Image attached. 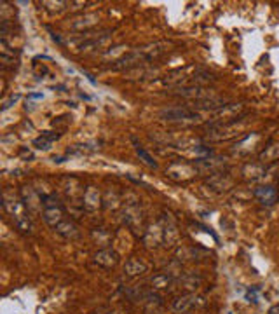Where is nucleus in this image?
Instances as JSON below:
<instances>
[{
  "label": "nucleus",
  "mask_w": 279,
  "mask_h": 314,
  "mask_svg": "<svg viewBox=\"0 0 279 314\" xmlns=\"http://www.w3.org/2000/svg\"><path fill=\"white\" fill-rule=\"evenodd\" d=\"M2 206L5 211L11 215V218L14 220V225L20 229L21 232L30 234L32 232V220H30V211L24 204L23 197L12 194V192L5 190L2 196Z\"/></svg>",
  "instance_id": "obj_1"
},
{
  "label": "nucleus",
  "mask_w": 279,
  "mask_h": 314,
  "mask_svg": "<svg viewBox=\"0 0 279 314\" xmlns=\"http://www.w3.org/2000/svg\"><path fill=\"white\" fill-rule=\"evenodd\" d=\"M42 197V216L47 225L56 229L61 222L66 220V211L56 194H44Z\"/></svg>",
  "instance_id": "obj_2"
},
{
  "label": "nucleus",
  "mask_w": 279,
  "mask_h": 314,
  "mask_svg": "<svg viewBox=\"0 0 279 314\" xmlns=\"http://www.w3.org/2000/svg\"><path fill=\"white\" fill-rule=\"evenodd\" d=\"M161 119L164 121H197L201 119V115L195 110H190V108H182V106H176V108H166V110L161 112Z\"/></svg>",
  "instance_id": "obj_3"
},
{
  "label": "nucleus",
  "mask_w": 279,
  "mask_h": 314,
  "mask_svg": "<svg viewBox=\"0 0 279 314\" xmlns=\"http://www.w3.org/2000/svg\"><path fill=\"white\" fill-rule=\"evenodd\" d=\"M253 196H255V199L262 206H272L278 201L279 194L276 190V187H272V185H262V187H257L253 190Z\"/></svg>",
  "instance_id": "obj_4"
},
{
  "label": "nucleus",
  "mask_w": 279,
  "mask_h": 314,
  "mask_svg": "<svg viewBox=\"0 0 279 314\" xmlns=\"http://www.w3.org/2000/svg\"><path fill=\"white\" fill-rule=\"evenodd\" d=\"M101 194L96 187H87L84 190V196H82V209H87V211H96L101 208Z\"/></svg>",
  "instance_id": "obj_5"
},
{
  "label": "nucleus",
  "mask_w": 279,
  "mask_h": 314,
  "mask_svg": "<svg viewBox=\"0 0 279 314\" xmlns=\"http://www.w3.org/2000/svg\"><path fill=\"white\" fill-rule=\"evenodd\" d=\"M94 262L101 267H112L117 264V253L112 251L110 248H103L94 255Z\"/></svg>",
  "instance_id": "obj_6"
},
{
  "label": "nucleus",
  "mask_w": 279,
  "mask_h": 314,
  "mask_svg": "<svg viewBox=\"0 0 279 314\" xmlns=\"http://www.w3.org/2000/svg\"><path fill=\"white\" fill-rule=\"evenodd\" d=\"M258 159L262 164H267V163H274V161L279 159V142H271L267 147L263 148L260 152Z\"/></svg>",
  "instance_id": "obj_7"
},
{
  "label": "nucleus",
  "mask_w": 279,
  "mask_h": 314,
  "mask_svg": "<svg viewBox=\"0 0 279 314\" xmlns=\"http://www.w3.org/2000/svg\"><path fill=\"white\" fill-rule=\"evenodd\" d=\"M60 236H63L65 239H73V237H77L79 236V229H77V225L73 224L70 218H66L65 222H61L60 225H58L56 229H54Z\"/></svg>",
  "instance_id": "obj_8"
},
{
  "label": "nucleus",
  "mask_w": 279,
  "mask_h": 314,
  "mask_svg": "<svg viewBox=\"0 0 279 314\" xmlns=\"http://www.w3.org/2000/svg\"><path fill=\"white\" fill-rule=\"evenodd\" d=\"M208 184L213 185L216 190H229L232 187V178L229 175H225V173H216V175L211 176Z\"/></svg>",
  "instance_id": "obj_9"
},
{
  "label": "nucleus",
  "mask_w": 279,
  "mask_h": 314,
  "mask_svg": "<svg viewBox=\"0 0 279 314\" xmlns=\"http://www.w3.org/2000/svg\"><path fill=\"white\" fill-rule=\"evenodd\" d=\"M265 167H263V164H246V166L243 167V176L246 180H258L262 178L263 175H265Z\"/></svg>",
  "instance_id": "obj_10"
},
{
  "label": "nucleus",
  "mask_w": 279,
  "mask_h": 314,
  "mask_svg": "<svg viewBox=\"0 0 279 314\" xmlns=\"http://www.w3.org/2000/svg\"><path fill=\"white\" fill-rule=\"evenodd\" d=\"M133 145H134V150H136V154H138V157L143 161V163L147 164V166H150V167H157V163L154 161V157L149 154V152L143 148V145L140 142H138L136 138H133Z\"/></svg>",
  "instance_id": "obj_11"
},
{
  "label": "nucleus",
  "mask_w": 279,
  "mask_h": 314,
  "mask_svg": "<svg viewBox=\"0 0 279 314\" xmlns=\"http://www.w3.org/2000/svg\"><path fill=\"white\" fill-rule=\"evenodd\" d=\"M126 274L129 276H138V274H143L147 271V265L143 264L140 258H129L128 264H126Z\"/></svg>",
  "instance_id": "obj_12"
},
{
  "label": "nucleus",
  "mask_w": 279,
  "mask_h": 314,
  "mask_svg": "<svg viewBox=\"0 0 279 314\" xmlns=\"http://www.w3.org/2000/svg\"><path fill=\"white\" fill-rule=\"evenodd\" d=\"M195 306V297H183L174 300V311L176 313H187Z\"/></svg>",
  "instance_id": "obj_13"
},
{
  "label": "nucleus",
  "mask_w": 279,
  "mask_h": 314,
  "mask_svg": "<svg viewBox=\"0 0 279 314\" xmlns=\"http://www.w3.org/2000/svg\"><path fill=\"white\" fill-rule=\"evenodd\" d=\"M51 145H53V142L45 138L44 135H41L39 138L33 140V147L39 148V150H49V148H51Z\"/></svg>",
  "instance_id": "obj_14"
},
{
  "label": "nucleus",
  "mask_w": 279,
  "mask_h": 314,
  "mask_svg": "<svg viewBox=\"0 0 279 314\" xmlns=\"http://www.w3.org/2000/svg\"><path fill=\"white\" fill-rule=\"evenodd\" d=\"M168 283H170V277H168L166 274H157V276L152 279V285H154V288H166Z\"/></svg>",
  "instance_id": "obj_15"
},
{
  "label": "nucleus",
  "mask_w": 279,
  "mask_h": 314,
  "mask_svg": "<svg viewBox=\"0 0 279 314\" xmlns=\"http://www.w3.org/2000/svg\"><path fill=\"white\" fill-rule=\"evenodd\" d=\"M258 286H253V288H250L246 292V300L248 302H253V304H257L258 302Z\"/></svg>",
  "instance_id": "obj_16"
},
{
  "label": "nucleus",
  "mask_w": 279,
  "mask_h": 314,
  "mask_svg": "<svg viewBox=\"0 0 279 314\" xmlns=\"http://www.w3.org/2000/svg\"><path fill=\"white\" fill-rule=\"evenodd\" d=\"M18 100H20V94H16V96H11V98H9L7 102H4V105H2V110H7L9 106H11L12 103H16Z\"/></svg>",
  "instance_id": "obj_17"
},
{
  "label": "nucleus",
  "mask_w": 279,
  "mask_h": 314,
  "mask_svg": "<svg viewBox=\"0 0 279 314\" xmlns=\"http://www.w3.org/2000/svg\"><path fill=\"white\" fill-rule=\"evenodd\" d=\"M42 135H44L47 140H51V142H54V140H58V138H60V136H61L60 133H53V131H44Z\"/></svg>",
  "instance_id": "obj_18"
},
{
  "label": "nucleus",
  "mask_w": 279,
  "mask_h": 314,
  "mask_svg": "<svg viewBox=\"0 0 279 314\" xmlns=\"http://www.w3.org/2000/svg\"><path fill=\"white\" fill-rule=\"evenodd\" d=\"M267 314H279V304H276V306H272L271 309H269Z\"/></svg>",
  "instance_id": "obj_19"
}]
</instances>
